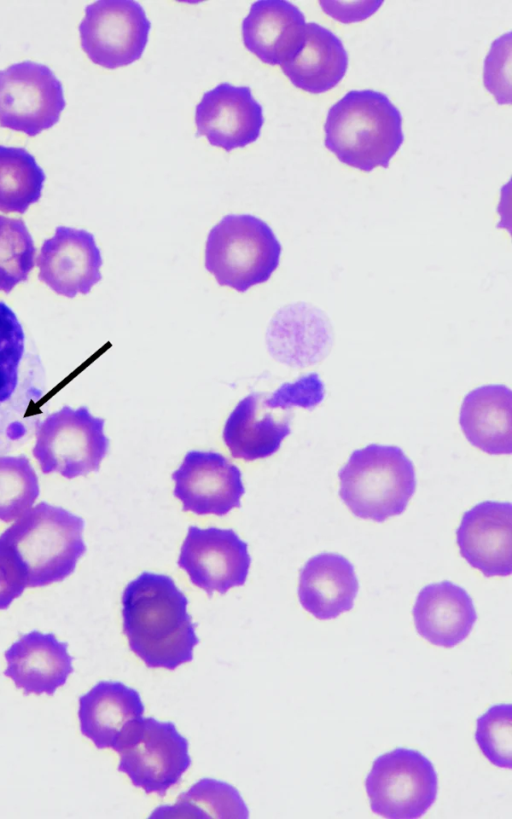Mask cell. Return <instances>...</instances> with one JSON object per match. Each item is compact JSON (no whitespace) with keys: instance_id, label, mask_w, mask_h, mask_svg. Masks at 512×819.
Wrapping results in <instances>:
<instances>
[{"instance_id":"cell-1","label":"cell","mask_w":512,"mask_h":819,"mask_svg":"<svg viewBox=\"0 0 512 819\" xmlns=\"http://www.w3.org/2000/svg\"><path fill=\"white\" fill-rule=\"evenodd\" d=\"M188 599L170 576L143 572L122 594L123 631L149 667L174 670L193 660L199 643Z\"/></svg>"},{"instance_id":"cell-31","label":"cell","mask_w":512,"mask_h":819,"mask_svg":"<svg viewBox=\"0 0 512 819\" xmlns=\"http://www.w3.org/2000/svg\"><path fill=\"white\" fill-rule=\"evenodd\" d=\"M511 33L496 39L484 64V85L499 104L511 103L510 91Z\"/></svg>"},{"instance_id":"cell-6","label":"cell","mask_w":512,"mask_h":819,"mask_svg":"<svg viewBox=\"0 0 512 819\" xmlns=\"http://www.w3.org/2000/svg\"><path fill=\"white\" fill-rule=\"evenodd\" d=\"M373 813L384 818H420L434 804L438 776L421 752L398 747L378 756L365 779Z\"/></svg>"},{"instance_id":"cell-13","label":"cell","mask_w":512,"mask_h":819,"mask_svg":"<svg viewBox=\"0 0 512 819\" xmlns=\"http://www.w3.org/2000/svg\"><path fill=\"white\" fill-rule=\"evenodd\" d=\"M197 136L230 152L255 142L264 124L263 108L248 86L218 84L195 108Z\"/></svg>"},{"instance_id":"cell-26","label":"cell","mask_w":512,"mask_h":819,"mask_svg":"<svg viewBox=\"0 0 512 819\" xmlns=\"http://www.w3.org/2000/svg\"><path fill=\"white\" fill-rule=\"evenodd\" d=\"M239 817L249 816L239 792L214 779H202L183 793L173 807L164 806L151 817Z\"/></svg>"},{"instance_id":"cell-3","label":"cell","mask_w":512,"mask_h":819,"mask_svg":"<svg viewBox=\"0 0 512 819\" xmlns=\"http://www.w3.org/2000/svg\"><path fill=\"white\" fill-rule=\"evenodd\" d=\"M325 146L350 167L387 168L404 141L402 115L379 91L351 90L333 104L324 125Z\"/></svg>"},{"instance_id":"cell-20","label":"cell","mask_w":512,"mask_h":819,"mask_svg":"<svg viewBox=\"0 0 512 819\" xmlns=\"http://www.w3.org/2000/svg\"><path fill=\"white\" fill-rule=\"evenodd\" d=\"M280 66L295 87L319 94L331 90L343 79L348 68V53L335 33L309 22L298 44Z\"/></svg>"},{"instance_id":"cell-11","label":"cell","mask_w":512,"mask_h":819,"mask_svg":"<svg viewBox=\"0 0 512 819\" xmlns=\"http://www.w3.org/2000/svg\"><path fill=\"white\" fill-rule=\"evenodd\" d=\"M177 564L195 586L212 596L244 585L251 558L247 543L234 530L190 526Z\"/></svg>"},{"instance_id":"cell-5","label":"cell","mask_w":512,"mask_h":819,"mask_svg":"<svg viewBox=\"0 0 512 819\" xmlns=\"http://www.w3.org/2000/svg\"><path fill=\"white\" fill-rule=\"evenodd\" d=\"M281 252L265 221L251 214H229L210 230L204 263L219 285L243 293L270 279Z\"/></svg>"},{"instance_id":"cell-9","label":"cell","mask_w":512,"mask_h":819,"mask_svg":"<svg viewBox=\"0 0 512 819\" xmlns=\"http://www.w3.org/2000/svg\"><path fill=\"white\" fill-rule=\"evenodd\" d=\"M66 105L61 81L33 61L0 70V126L34 137L53 127Z\"/></svg>"},{"instance_id":"cell-14","label":"cell","mask_w":512,"mask_h":819,"mask_svg":"<svg viewBox=\"0 0 512 819\" xmlns=\"http://www.w3.org/2000/svg\"><path fill=\"white\" fill-rule=\"evenodd\" d=\"M103 260L92 233L58 226L40 249L38 277L58 295L88 294L101 278Z\"/></svg>"},{"instance_id":"cell-21","label":"cell","mask_w":512,"mask_h":819,"mask_svg":"<svg viewBox=\"0 0 512 819\" xmlns=\"http://www.w3.org/2000/svg\"><path fill=\"white\" fill-rule=\"evenodd\" d=\"M358 590L354 566L340 554L320 553L300 570L299 602L319 620L335 619L351 610Z\"/></svg>"},{"instance_id":"cell-2","label":"cell","mask_w":512,"mask_h":819,"mask_svg":"<svg viewBox=\"0 0 512 819\" xmlns=\"http://www.w3.org/2000/svg\"><path fill=\"white\" fill-rule=\"evenodd\" d=\"M84 520L40 502L0 535V547L26 587H44L71 575L86 551Z\"/></svg>"},{"instance_id":"cell-4","label":"cell","mask_w":512,"mask_h":819,"mask_svg":"<svg viewBox=\"0 0 512 819\" xmlns=\"http://www.w3.org/2000/svg\"><path fill=\"white\" fill-rule=\"evenodd\" d=\"M338 477L347 508L378 523L402 514L416 489L412 461L392 445L369 444L353 451Z\"/></svg>"},{"instance_id":"cell-27","label":"cell","mask_w":512,"mask_h":819,"mask_svg":"<svg viewBox=\"0 0 512 819\" xmlns=\"http://www.w3.org/2000/svg\"><path fill=\"white\" fill-rule=\"evenodd\" d=\"M33 238L21 219L0 215V291L26 281L35 265Z\"/></svg>"},{"instance_id":"cell-18","label":"cell","mask_w":512,"mask_h":819,"mask_svg":"<svg viewBox=\"0 0 512 819\" xmlns=\"http://www.w3.org/2000/svg\"><path fill=\"white\" fill-rule=\"evenodd\" d=\"M277 407L282 408L272 394L257 392L237 403L223 429V440L234 458L253 461L278 451L291 427L289 414L276 415Z\"/></svg>"},{"instance_id":"cell-15","label":"cell","mask_w":512,"mask_h":819,"mask_svg":"<svg viewBox=\"0 0 512 819\" xmlns=\"http://www.w3.org/2000/svg\"><path fill=\"white\" fill-rule=\"evenodd\" d=\"M461 556L485 577L512 572V505L484 501L466 511L456 531Z\"/></svg>"},{"instance_id":"cell-32","label":"cell","mask_w":512,"mask_h":819,"mask_svg":"<svg viewBox=\"0 0 512 819\" xmlns=\"http://www.w3.org/2000/svg\"><path fill=\"white\" fill-rule=\"evenodd\" d=\"M272 394L285 409L299 406L310 410L324 400L325 385L318 373L311 372L294 382L284 383Z\"/></svg>"},{"instance_id":"cell-16","label":"cell","mask_w":512,"mask_h":819,"mask_svg":"<svg viewBox=\"0 0 512 819\" xmlns=\"http://www.w3.org/2000/svg\"><path fill=\"white\" fill-rule=\"evenodd\" d=\"M4 675L26 695H54L73 672L68 644L53 633L23 634L6 651Z\"/></svg>"},{"instance_id":"cell-25","label":"cell","mask_w":512,"mask_h":819,"mask_svg":"<svg viewBox=\"0 0 512 819\" xmlns=\"http://www.w3.org/2000/svg\"><path fill=\"white\" fill-rule=\"evenodd\" d=\"M46 176L25 148L0 145V211L25 213L36 203Z\"/></svg>"},{"instance_id":"cell-8","label":"cell","mask_w":512,"mask_h":819,"mask_svg":"<svg viewBox=\"0 0 512 819\" xmlns=\"http://www.w3.org/2000/svg\"><path fill=\"white\" fill-rule=\"evenodd\" d=\"M116 752L119 771L148 794L165 795L191 765L186 738L173 723L153 717L142 718Z\"/></svg>"},{"instance_id":"cell-17","label":"cell","mask_w":512,"mask_h":819,"mask_svg":"<svg viewBox=\"0 0 512 819\" xmlns=\"http://www.w3.org/2000/svg\"><path fill=\"white\" fill-rule=\"evenodd\" d=\"M144 710L135 689L118 681H100L79 697L80 731L98 749L117 751Z\"/></svg>"},{"instance_id":"cell-22","label":"cell","mask_w":512,"mask_h":819,"mask_svg":"<svg viewBox=\"0 0 512 819\" xmlns=\"http://www.w3.org/2000/svg\"><path fill=\"white\" fill-rule=\"evenodd\" d=\"M305 24L302 11L289 1H256L242 21L243 43L262 62L281 65L298 44Z\"/></svg>"},{"instance_id":"cell-28","label":"cell","mask_w":512,"mask_h":819,"mask_svg":"<svg viewBox=\"0 0 512 819\" xmlns=\"http://www.w3.org/2000/svg\"><path fill=\"white\" fill-rule=\"evenodd\" d=\"M39 493L37 474L26 456H0L1 521L21 517L31 509Z\"/></svg>"},{"instance_id":"cell-19","label":"cell","mask_w":512,"mask_h":819,"mask_svg":"<svg viewBox=\"0 0 512 819\" xmlns=\"http://www.w3.org/2000/svg\"><path fill=\"white\" fill-rule=\"evenodd\" d=\"M412 614L417 633L429 643L444 648L463 642L477 620L468 592L447 580L422 588Z\"/></svg>"},{"instance_id":"cell-33","label":"cell","mask_w":512,"mask_h":819,"mask_svg":"<svg viewBox=\"0 0 512 819\" xmlns=\"http://www.w3.org/2000/svg\"><path fill=\"white\" fill-rule=\"evenodd\" d=\"M382 1L340 2L320 1L324 12L340 22H356L372 15L381 6Z\"/></svg>"},{"instance_id":"cell-23","label":"cell","mask_w":512,"mask_h":819,"mask_svg":"<svg viewBox=\"0 0 512 819\" xmlns=\"http://www.w3.org/2000/svg\"><path fill=\"white\" fill-rule=\"evenodd\" d=\"M460 427L466 439L491 455L512 452V392L503 384H489L470 391L463 399Z\"/></svg>"},{"instance_id":"cell-7","label":"cell","mask_w":512,"mask_h":819,"mask_svg":"<svg viewBox=\"0 0 512 819\" xmlns=\"http://www.w3.org/2000/svg\"><path fill=\"white\" fill-rule=\"evenodd\" d=\"M108 448L102 418L85 406H64L37 425L33 455L44 474L72 479L97 471Z\"/></svg>"},{"instance_id":"cell-34","label":"cell","mask_w":512,"mask_h":819,"mask_svg":"<svg viewBox=\"0 0 512 819\" xmlns=\"http://www.w3.org/2000/svg\"><path fill=\"white\" fill-rule=\"evenodd\" d=\"M25 588L24 582L0 547V610L7 609Z\"/></svg>"},{"instance_id":"cell-24","label":"cell","mask_w":512,"mask_h":819,"mask_svg":"<svg viewBox=\"0 0 512 819\" xmlns=\"http://www.w3.org/2000/svg\"><path fill=\"white\" fill-rule=\"evenodd\" d=\"M279 319V353L283 362L304 367L318 363L329 354L332 325L321 309L297 303L286 307Z\"/></svg>"},{"instance_id":"cell-10","label":"cell","mask_w":512,"mask_h":819,"mask_svg":"<svg viewBox=\"0 0 512 819\" xmlns=\"http://www.w3.org/2000/svg\"><path fill=\"white\" fill-rule=\"evenodd\" d=\"M150 29L151 22L137 1H96L86 6L79 24L81 47L99 66H127L142 56Z\"/></svg>"},{"instance_id":"cell-30","label":"cell","mask_w":512,"mask_h":819,"mask_svg":"<svg viewBox=\"0 0 512 819\" xmlns=\"http://www.w3.org/2000/svg\"><path fill=\"white\" fill-rule=\"evenodd\" d=\"M25 335L14 311L0 301V403L8 400L18 384Z\"/></svg>"},{"instance_id":"cell-12","label":"cell","mask_w":512,"mask_h":819,"mask_svg":"<svg viewBox=\"0 0 512 819\" xmlns=\"http://www.w3.org/2000/svg\"><path fill=\"white\" fill-rule=\"evenodd\" d=\"M172 479L183 510L197 515L224 516L245 492L239 468L217 452L189 451Z\"/></svg>"},{"instance_id":"cell-29","label":"cell","mask_w":512,"mask_h":819,"mask_svg":"<svg viewBox=\"0 0 512 819\" xmlns=\"http://www.w3.org/2000/svg\"><path fill=\"white\" fill-rule=\"evenodd\" d=\"M476 722L475 741L482 754L493 765L511 769V704L491 706Z\"/></svg>"}]
</instances>
